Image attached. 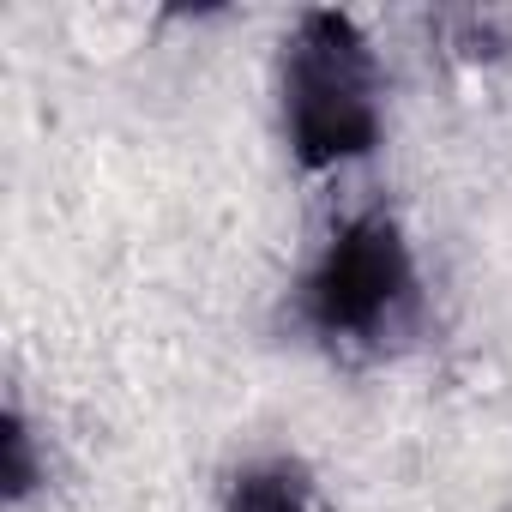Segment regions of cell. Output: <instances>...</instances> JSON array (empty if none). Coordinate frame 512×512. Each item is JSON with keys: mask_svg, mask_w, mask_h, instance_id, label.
Returning a JSON list of instances; mask_svg holds the SVG:
<instances>
[{"mask_svg": "<svg viewBox=\"0 0 512 512\" xmlns=\"http://www.w3.org/2000/svg\"><path fill=\"white\" fill-rule=\"evenodd\" d=\"M217 512H314V470L296 452H266L229 470Z\"/></svg>", "mask_w": 512, "mask_h": 512, "instance_id": "3", "label": "cell"}, {"mask_svg": "<svg viewBox=\"0 0 512 512\" xmlns=\"http://www.w3.org/2000/svg\"><path fill=\"white\" fill-rule=\"evenodd\" d=\"M37 488V464H31V428H25V410L7 404V422H0V494L19 512L25 494Z\"/></svg>", "mask_w": 512, "mask_h": 512, "instance_id": "4", "label": "cell"}, {"mask_svg": "<svg viewBox=\"0 0 512 512\" xmlns=\"http://www.w3.org/2000/svg\"><path fill=\"white\" fill-rule=\"evenodd\" d=\"M278 133L302 175H344L386 145V61L344 7H302L278 43Z\"/></svg>", "mask_w": 512, "mask_h": 512, "instance_id": "2", "label": "cell"}, {"mask_svg": "<svg viewBox=\"0 0 512 512\" xmlns=\"http://www.w3.org/2000/svg\"><path fill=\"white\" fill-rule=\"evenodd\" d=\"M428 278L392 205L344 211L290 284V326L332 362H386L422 338Z\"/></svg>", "mask_w": 512, "mask_h": 512, "instance_id": "1", "label": "cell"}]
</instances>
